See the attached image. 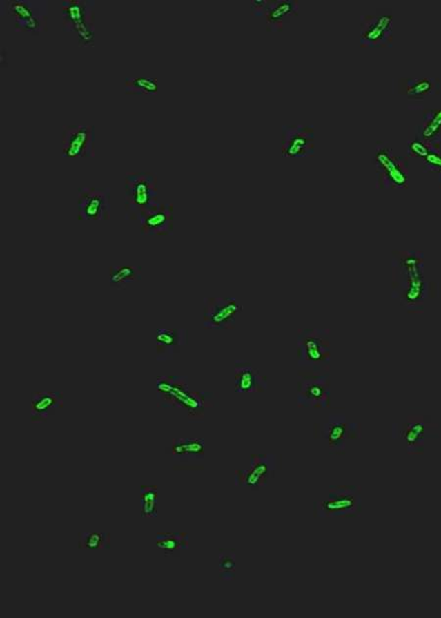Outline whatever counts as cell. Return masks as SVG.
I'll return each instance as SVG.
<instances>
[{"instance_id": "1", "label": "cell", "mask_w": 441, "mask_h": 618, "mask_svg": "<svg viewBox=\"0 0 441 618\" xmlns=\"http://www.w3.org/2000/svg\"><path fill=\"white\" fill-rule=\"evenodd\" d=\"M158 196V180L153 173H127L125 177L126 219L139 222L146 212L160 204Z\"/></svg>"}, {"instance_id": "2", "label": "cell", "mask_w": 441, "mask_h": 618, "mask_svg": "<svg viewBox=\"0 0 441 618\" xmlns=\"http://www.w3.org/2000/svg\"><path fill=\"white\" fill-rule=\"evenodd\" d=\"M63 26L66 32L78 37L80 46H95V1L90 0H65L62 1Z\"/></svg>"}, {"instance_id": "3", "label": "cell", "mask_w": 441, "mask_h": 618, "mask_svg": "<svg viewBox=\"0 0 441 618\" xmlns=\"http://www.w3.org/2000/svg\"><path fill=\"white\" fill-rule=\"evenodd\" d=\"M298 362L312 372L322 371L331 360V344L326 329L300 330L297 338Z\"/></svg>"}, {"instance_id": "4", "label": "cell", "mask_w": 441, "mask_h": 618, "mask_svg": "<svg viewBox=\"0 0 441 618\" xmlns=\"http://www.w3.org/2000/svg\"><path fill=\"white\" fill-rule=\"evenodd\" d=\"M6 12L14 18L16 32L39 36L48 27V7L43 2L11 0Z\"/></svg>"}, {"instance_id": "5", "label": "cell", "mask_w": 441, "mask_h": 618, "mask_svg": "<svg viewBox=\"0 0 441 618\" xmlns=\"http://www.w3.org/2000/svg\"><path fill=\"white\" fill-rule=\"evenodd\" d=\"M242 306L233 297H208L204 299L203 325L211 329H231L242 313Z\"/></svg>"}, {"instance_id": "6", "label": "cell", "mask_w": 441, "mask_h": 618, "mask_svg": "<svg viewBox=\"0 0 441 618\" xmlns=\"http://www.w3.org/2000/svg\"><path fill=\"white\" fill-rule=\"evenodd\" d=\"M110 189L83 186L78 191V219L80 221H108L110 219Z\"/></svg>"}, {"instance_id": "7", "label": "cell", "mask_w": 441, "mask_h": 618, "mask_svg": "<svg viewBox=\"0 0 441 618\" xmlns=\"http://www.w3.org/2000/svg\"><path fill=\"white\" fill-rule=\"evenodd\" d=\"M95 126L88 124H76L63 126L62 156L66 158H93Z\"/></svg>"}, {"instance_id": "8", "label": "cell", "mask_w": 441, "mask_h": 618, "mask_svg": "<svg viewBox=\"0 0 441 618\" xmlns=\"http://www.w3.org/2000/svg\"><path fill=\"white\" fill-rule=\"evenodd\" d=\"M393 18L391 13L375 12L361 17L362 48H387L393 41Z\"/></svg>"}, {"instance_id": "9", "label": "cell", "mask_w": 441, "mask_h": 618, "mask_svg": "<svg viewBox=\"0 0 441 618\" xmlns=\"http://www.w3.org/2000/svg\"><path fill=\"white\" fill-rule=\"evenodd\" d=\"M316 135L310 125L282 126V152L286 158H306L314 155Z\"/></svg>"}, {"instance_id": "10", "label": "cell", "mask_w": 441, "mask_h": 618, "mask_svg": "<svg viewBox=\"0 0 441 618\" xmlns=\"http://www.w3.org/2000/svg\"><path fill=\"white\" fill-rule=\"evenodd\" d=\"M298 403L313 408H326L330 405L328 374L309 372L301 374L298 383Z\"/></svg>"}, {"instance_id": "11", "label": "cell", "mask_w": 441, "mask_h": 618, "mask_svg": "<svg viewBox=\"0 0 441 618\" xmlns=\"http://www.w3.org/2000/svg\"><path fill=\"white\" fill-rule=\"evenodd\" d=\"M361 499L355 487H337L331 490L330 497L321 508L331 516H355L360 512Z\"/></svg>"}, {"instance_id": "12", "label": "cell", "mask_w": 441, "mask_h": 618, "mask_svg": "<svg viewBox=\"0 0 441 618\" xmlns=\"http://www.w3.org/2000/svg\"><path fill=\"white\" fill-rule=\"evenodd\" d=\"M139 222L144 235H170L174 229V207L170 203H160L146 212Z\"/></svg>"}, {"instance_id": "13", "label": "cell", "mask_w": 441, "mask_h": 618, "mask_svg": "<svg viewBox=\"0 0 441 618\" xmlns=\"http://www.w3.org/2000/svg\"><path fill=\"white\" fill-rule=\"evenodd\" d=\"M375 167L380 186H402L406 182V175L396 157L386 148H380L375 154Z\"/></svg>"}, {"instance_id": "14", "label": "cell", "mask_w": 441, "mask_h": 618, "mask_svg": "<svg viewBox=\"0 0 441 618\" xmlns=\"http://www.w3.org/2000/svg\"><path fill=\"white\" fill-rule=\"evenodd\" d=\"M300 2L295 0H268L264 17L267 22V30L279 32L284 25L300 12Z\"/></svg>"}, {"instance_id": "15", "label": "cell", "mask_w": 441, "mask_h": 618, "mask_svg": "<svg viewBox=\"0 0 441 618\" xmlns=\"http://www.w3.org/2000/svg\"><path fill=\"white\" fill-rule=\"evenodd\" d=\"M175 378H158L157 390L160 394L164 395V399L172 402L175 405H181L184 408L190 409V412L199 409L200 403L198 397H190L188 386L181 383V381H175Z\"/></svg>"}, {"instance_id": "16", "label": "cell", "mask_w": 441, "mask_h": 618, "mask_svg": "<svg viewBox=\"0 0 441 618\" xmlns=\"http://www.w3.org/2000/svg\"><path fill=\"white\" fill-rule=\"evenodd\" d=\"M235 385L237 393L262 392L267 389V378L249 363L237 360L235 366Z\"/></svg>"}, {"instance_id": "17", "label": "cell", "mask_w": 441, "mask_h": 618, "mask_svg": "<svg viewBox=\"0 0 441 618\" xmlns=\"http://www.w3.org/2000/svg\"><path fill=\"white\" fill-rule=\"evenodd\" d=\"M64 404L63 394L57 391H43L32 394L31 420L32 423H44L51 414L61 409Z\"/></svg>"}, {"instance_id": "18", "label": "cell", "mask_w": 441, "mask_h": 618, "mask_svg": "<svg viewBox=\"0 0 441 618\" xmlns=\"http://www.w3.org/2000/svg\"><path fill=\"white\" fill-rule=\"evenodd\" d=\"M186 342V330L160 329L156 331V348L160 360L171 358L174 355L175 350Z\"/></svg>"}, {"instance_id": "19", "label": "cell", "mask_w": 441, "mask_h": 618, "mask_svg": "<svg viewBox=\"0 0 441 618\" xmlns=\"http://www.w3.org/2000/svg\"><path fill=\"white\" fill-rule=\"evenodd\" d=\"M264 458L265 456H254L252 458L251 468L245 470L244 474L240 475L245 485L255 488V487L261 486L267 482L270 465Z\"/></svg>"}, {"instance_id": "20", "label": "cell", "mask_w": 441, "mask_h": 618, "mask_svg": "<svg viewBox=\"0 0 441 618\" xmlns=\"http://www.w3.org/2000/svg\"><path fill=\"white\" fill-rule=\"evenodd\" d=\"M141 278V268L139 266H130V264H124V266L111 267L110 273H109V282L112 287L117 289H125L129 283L137 282Z\"/></svg>"}, {"instance_id": "21", "label": "cell", "mask_w": 441, "mask_h": 618, "mask_svg": "<svg viewBox=\"0 0 441 618\" xmlns=\"http://www.w3.org/2000/svg\"><path fill=\"white\" fill-rule=\"evenodd\" d=\"M159 91L157 79L150 77H130L125 79V93L127 95H155Z\"/></svg>"}, {"instance_id": "22", "label": "cell", "mask_w": 441, "mask_h": 618, "mask_svg": "<svg viewBox=\"0 0 441 618\" xmlns=\"http://www.w3.org/2000/svg\"><path fill=\"white\" fill-rule=\"evenodd\" d=\"M156 547L165 554H173L188 549V537L183 533H160L156 536Z\"/></svg>"}, {"instance_id": "23", "label": "cell", "mask_w": 441, "mask_h": 618, "mask_svg": "<svg viewBox=\"0 0 441 618\" xmlns=\"http://www.w3.org/2000/svg\"><path fill=\"white\" fill-rule=\"evenodd\" d=\"M424 432H426V425L423 421L412 420L406 425L403 429L402 436L409 447V450H419L420 446L423 445Z\"/></svg>"}, {"instance_id": "24", "label": "cell", "mask_w": 441, "mask_h": 618, "mask_svg": "<svg viewBox=\"0 0 441 618\" xmlns=\"http://www.w3.org/2000/svg\"><path fill=\"white\" fill-rule=\"evenodd\" d=\"M157 487L141 486V516L146 519L157 516Z\"/></svg>"}, {"instance_id": "25", "label": "cell", "mask_w": 441, "mask_h": 618, "mask_svg": "<svg viewBox=\"0 0 441 618\" xmlns=\"http://www.w3.org/2000/svg\"><path fill=\"white\" fill-rule=\"evenodd\" d=\"M80 548L81 549L104 550L110 547V535L107 533L85 532L80 535Z\"/></svg>"}, {"instance_id": "26", "label": "cell", "mask_w": 441, "mask_h": 618, "mask_svg": "<svg viewBox=\"0 0 441 618\" xmlns=\"http://www.w3.org/2000/svg\"><path fill=\"white\" fill-rule=\"evenodd\" d=\"M346 434L347 425L344 421L331 420L326 427V438L331 448L340 450L344 444Z\"/></svg>"}, {"instance_id": "27", "label": "cell", "mask_w": 441, "mask_h": 618, "mask_svg": "<svg viewBox=\"0 0 441 618\" xmlns=\"http://www.w3.org/2000/svg\"><path fill=\"white\" fill-rule=\"evenodd\" d=\"M204 444L200 440H179L173 445V454L176 456H193L203 454Z\"/></svg>"}, {"instance_id": "28", "label": "cell", "mask_w": 441, "mask_h": 618, "mask_svg": "<svg viewBox=\"0 0 441 618\" xmlns=\"http://www.w3.org/2000/svg\"><path fill=\"white\" fill-rule=\"evenodd\" d=\"M431 88H433V84L429 79H424L421 81H416L408 86V97L411 99H423L427 95L431 93Z\"/></svg>"}, {"instance_id": "29", "label": "cell", "mask_w": 441, "mask_h": 618, "mask_svg": "<svg viewBox=\"0 0 441 618\" xmlns=\"http://www.w3.org/2000/svg\"><path fill=\"white\" fill-rule=\"evenodd\" d=\"M441 128V110L431 115L424 128V137L431 138L440 133Z\"/></svg>"}, {"instance_id": "30", "label": "cell", "mask_w": 441, "mask_h": 618, "mask_svg": "<svg viewBox=\"0 0 441 618\" xmlns=\"http://www.w3.org/2000/svg\"><path fill=\"white\" fill-rule=\"evenodd\" d=\"M235 557L232 554H226V552H223L221 554L220 559V568L221 570L223 571V575H225L226 573L228 574L231 571L235 570Z\"/></svg>"}, {"instance_id": "31", "label": "cell", "mask_w": 441, "mask_h": 618, "mask_svg": "<svg viewBox=\"0 0 441 618\" xmlns=\"http://www.w3.org/2000/svg\"><path fill=\"white\" fill-rule=\"evenodd\" d=\"M268 0H254L251 2L252 15L255 17H264L265 13L266 6H267Z\"/></svg>"}]
</instances>
